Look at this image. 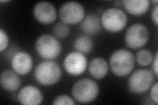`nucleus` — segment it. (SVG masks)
<instances>
[{
  "mask_svg": "<svg viewBox=\"0 0 158 105\" xmlns=\"http://www.w3.org/2000/svg\"><path fill=\"white\" fill-rule=\"evenodd\" d=\"M157 89H158V83L156 82L154 84H153L150 87V97L153 103L157 104L158 103L157 99Z\"/></svg>",
  "mask_w": 158,
  "mask_h": 105,
  "instance_id": "obj_22",
  "label": "nucleus"
},
{
  "mask_svg": "<svg viewBox=\"0 0 158 105\" xmlns=\"http://www.w3.org/2000/svg\"><path fill=\"white\" fill-rule=\"evenodd\" d=\"M127 16L123 10L110 7L106 9L101 16V24L107 31L117 33L123 30L127 24Z\"/></svg>",
  "mask_w": 158,
  "mask_h": 105,
  "instance_id": "obj_5",
  "label": "nucleus"
},
{
  "mask_svg": "<svg viewBox=\"0 0 158 105\" xmlns=\"http://www.w3.org/2000/svg\"><path fill=\"white\" fill-rule=\"evenodd\" d=\"M157 12H158V6L156 5V6L153 8L152 11V19L153 22L155 24L156 26H157L158 24V20H157Z\"/></svg>",
  "mask_w": 158,
  "mask_h": 105,
  "instance_id": "obj_24",
  "label": "nucleus"
},
{
  "mask_svg": "<svg viewBox=\"0 0 158 105\" xmlns=\"http://www.w3.org/2000/svg\"><path fill=\"white\" fill-rule=\"evenodd\" d=\"M122 5L126 11L135 16L145 14L150 6L149 0H124Z\"/></svg>",
  "mask_w": 158,
  "mask_h": 105,
  "instance_id": "obj_15",
  "label": "nucleus"
},
{
  "mask_svg": "<svg viewBox=\"0 0 158 105\" xmlns=\"http://www.w3.org/2000/svg\"><path fill=\"white\" fill-rule=\"evenodd\" d=\"M9 42V36L3 29H0V51L3 52L8 47Z\"/></svg>",
  "mask_w": 158,
  "mask_h": 105,
  "instance_id": "obj_21",
  "label": "nucleus"
},
{
  "mask_svg": "<svg viewBox=\"0 0 158 105\" xmlns=\"http://www.w3.org/2000/svg\"><path fill=\"white\" fill-rule=\"evenodd\" d=\"M33 59L26 51H18L11 59L13 71L20 76H25L31 72L33 68Z\"/></svg>",
  "mask_w": 158,
  "mask_h": 105,
  "instance_id": "obj_11",
  "label": "nucleus"
},
{
  "mask_svg": "<svg viewBox=\"0 0 158 105\" xmlns=\"http://www.w3.org/2000/svg\"><path fill=\"white\" fill-rule=\"evenodd\" d=\"M17 100L24 105H38L43 101V94L37 87L29 85L19 91Z\"/></svg>",
  "mask_w": 158,
  "mask_h": 105,
  "instance_id": "obj_12",
  "label": "nucleus"
},
{
  "mask_svg": "<svg viewBox=\"0 0 158 105\" xmlns=\"http://www.w3.org/2000/svg\"><path fill=\"white\" fill-rule=\"evenodd\" d=\"M102 27L100 18L96 14L90 13L86 15L81 22V29L87 35H96Z\"/></svg>",
  "mask_w": 158,
  "mask_h": 105,
  "instance_id": "obj_14",
  "label": "nucleus"
},
{
  "mask_svg": "<svg viewBox=\"0 0 158 105\" xmlns=\"http://www.w3.org/2000/svg\"><path fill=\"white\" fill-rule=\"evenodd\" d=\"M33 14L36 21L43 24H50L56 21L57 11L51 3L40 2L36 3L33 9Z\"/></svg>",
  "mask_w": 158,
  "mask_h": 105,
  "instance_id": "obj_10",
  "label": "nucleus"
},
{
  "mask_svg": "<svg viewBox=\"0 0 158 105\" xmlns=\"http://www.w3.org/2000/svg\"><path fill=\"white\" fill-rule=\"evenodd\" d=\"M0 83L2 87L6 91L15 92L21 87V79L15 72L7 70L2 73Z\"/></svg>",
  "mask_w": 158,
  "mask_h": 105,
  "instance_id": "obj_13",
  "label": "nucleus"
},
{
  "mask_svg": "<svg viewBox=\"0 0 158 105\" xmlns=\"http://www.w3.org/2000/svg\"><path fill=\"white\" fill-rule=\"evenodd\" d=\"M87 66L88 61L85 55L78 51L69 53L63 61L65 71L73 76H80L85 72Z\"/></svg>",
  "mask_w": 158,
  "mask_h": 105,
  "instance_id": "obj_9",
  "label": "nucleus"
},
{
  "mask_svg": "<svg viewBox=\"0 0 158 105\" xmlns=\"http://www.w3.org/2000/svg\"><path fill=\"white\" fill-rule=\"evenodd\" d=\"M53 33L56 38L63 39L67 38L70 33V28L63 22H58L54 25L53 28Z\"/></svg>",
  "mask_w": 158,
  "mask_h": 105,
  "instance_id": "obj_19",
  "label": "nucleus"
},
{
  "mask_svg": "<svg viewBox=\"0 0 158 105\" xmlns=\"http://www.w3.org/2000/svg\"><path fill=\"white\" fill-rule=\"evenodd\" d=\"M135 63L134 55L125 49L116 50L110 58L111 71L118 77H124L129 74L135 67Z\"/></svg>",
  "mask_w": 158,
  "mask_h": 105,
  "instance_id": "obj_2",
  "label": "nucleus"
},
{
  "mask_svg": "<svg viewBox=\"0 0 158 105\" xmlns=\"http://www.w3.org/2000/svg\"><path fill=\"white\" fill-rule=\"evenodd\" d=\"M158 53L157 52L156 53L155 56L154 57V59H153V61L152 63V69H153V72H154L155 76L157 77L158 76Z\"/></svg>",
  "mask_w": 158,
  "mask_h": 105,
  "instance_id": "obj_23",
  "label": "nucleus"
},
{
  "mask_svg": "<svg viewBox=\"0 0 158 105\" xmlns=\"http://www.w3.org/2000/svg\"><path fill=\"white\" fill-rule=\"evenodd\" d=\"M98 85L93 79L85 78L77 81L71 89L72 95L75 101L81 104L90 103L99 95Z\"/></svg>",
  "mask_w": 158,
  "mask_h": 105,
  "instance_id": "obj_3",
  "label": "nucleus"
},
{
  "mask_svg": "<svg viewBox=\"0 0 158 105\" xmlns=\"http://www.w3.org/2000/svg\"><path fill=\"white\" fill-rule=\"evenodd\" d=\"M114 3H115V5H116L117 6L120 7V6H121V5H122V2L121 1H116V2H114Z\"/></svg>",
  "mask_w": 158,
  "mask_h": 105,
  "instance_id": "obj_25",
  "label": "nucleus"
},
{
  "mask_svg": "<svg viewBox=\"0 0 158 105\" xmlns=\"http://www.w3.org/2000/svg\"><path fill=\"white\" fill-rule=\"evenodd\" d=\"M73 46L76 51L85 55L90 53L94 46L92 39L86 36L77 37L74 41Z\"/></svg>",
  "mask_w": 158,
  "mask_h": 105,
  "instance_id": "obj_17",
  "label": "nucleus"
},
{
  "mask_svg": "<svg viewBox=\"0 0 158 105\" xmlns=\"http://www.w3.org/2000/svg\"><path fill=\"white\" fill-rule=\"evenodd\" d=\"M150 33L145 25L133 24L127 29L125 34V45L131 49H137L144 46L149 40Z\"/></svg>",
  "mask_w": 158,
  "mask_h": 105,
  "instance_id": "obj_7",
  "label": "nucleus"
},
{
  "mask_svg": "<svg viewBox=\"0 0 158 105\" xmlns=\"http://www.w3.org/2000/svg\"><path fill=\"white\" fill-rule=\"evenodd\" d=\"M7 2H9V1H8V0H7V1H0V3H7Z\"/></svg>",
  "mask_w": 158,
  "mask_h": 105,
  "instance_id": "obj_26",
  "label": "nucleus"
},
{
  "mask_svg": "<svg viewBox=\"0 0 158 105\" xmlns=\"http://www.w3.org/2000/svg\"><path fill=\"white\" fill-rule=\"evenodd\" d=\"M154 82V72L148 69H138L128 78V88L132 93L142 94L150 89Z\"/></svg>",
  "mask_w": 158,
  "mask_h": 105,
  "instance_id": "obj_6",
  "label": "nucleus"
},
{
  "mask_svg": "<svg viewBox=\"0 0 158 105\" xmlns=\"http://www.w3.org/2000/svg\"><path fill=\"white\" fill-rule=\"evenodd\" d=\"M61 68L53 60H45L40 63L34 71L36 81L44 86H52L61 79Z\"/></svg>",
  "mask_w": 158,
  "mask_h": 105,
  "instance_id": "obj_1",
  "label": "nucleus"
},
{
  "mask_svg": "<svg viewBox=\"0 0 158 105\" xmlns=\"http://www.w3.org/2000/svg\"><path fill=\"white\" fill-rule=\"evenodd\" d=\"M52 104L55 105H73L75 104V102L71 97L67 95H61L54 99Z\"/></svg>",
  "mask_w": 158,
  "mask_h": 105,
  "instance_id": "obj_20",
  "label": "nucleus"
},
{
  "mask_svg": "<svg viewBox=\"0 0 158 105\" xmlns=\"http://www.w3.org/2000/svg\"><path fill=\"white\" fill-rule=\"evenodd\" d=\"M88 71L96 79H102L106 76L109 71V65L106 60L102 57H96L89 63Z\"/></svg>",
  "mask_w": 158,
  "mask_h": 105,
  "instance_id": "obj_16",
  "label": "nucleus"
},
{
  "mask_svg": "<svg viewBox=\"0 0 158 105\" xmlns=\"http://www.w3.org/2000/svg\"><path fill=\"white\" fill-rule=\"evenodd\" d=\"M59 17L62 22L66 24H77L85 18V9L80 3L68 2L63 3L59 9Z\"/></svg>",
  "mask_w": 158,
  "mask_h": 105,
  "instance_id": "obj_8",
  "label": "nucleus"
},
{
  "mask_svg": "<svg viewBox=\"0 0 158 105\" xmlns=\"http://www.w3.org/2000/svg\"><path fill=\"white\" fill-rule=\"evenodd\" d=\"M36 52L45 60H53L59 56L62 47L57 38L50 34H42L36 40L34 45Z\"/></svg>",
  "mask_w": 158,
  "mask_h": 105,
  "instance_id": "obj_4",
  "label": "nucleus"
},
{
  "mask_svg": "<svg viewBox=\"0 0 158 105\" xmlns=\"http://www.w3.org/2000/svg\"><path fill=\"white\" fill-rule=\"evenodd\" d=\"M135 59L140 66L147 67L152 63L154 56L150 50L141 49L136 53Z\"/></svg>",
  "mask_w": 158,
  "mask_h": 105,
  "instance_id": "obj_18",
  "label": "nucleus"
}]
</instances>
